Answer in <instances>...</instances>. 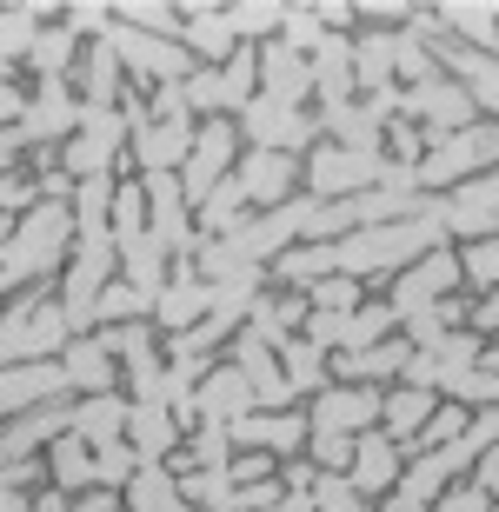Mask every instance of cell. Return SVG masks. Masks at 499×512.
Listing matches in <instances>:
<instances>
[{
	"label": "cell",
	"instance_id": "cell-1",
	"mask_svg": "<svg viewBox=\"0 0 499 512\" xmlns=\"http://www.w3.org/2000/svg\"><path fill=\"white\" fill-rule=\"evenodd\" d=\"M34 386H40V380H0V406H14V399L34 393Z\"/></svg>",
	"mask_w": 499,
	"mask_h": 512
}]
</instances>
